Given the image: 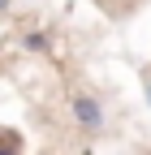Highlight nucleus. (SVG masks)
<instances>
[{
	"mask_svg": "<svg viewBox=\"0 0 151 155\" xmlns=\"http://www.w3.org/2000/svg\"><path fill=\"white\" fill-rule=\"evenodd\" d=\"M69 108H73V121H78L82 129H104V104L95 99V95H73L69 99Z\"/></svg>",
	"mask_w": 151,
	"mask_h": 155,
	"instance_id": "f257e3e1",
	"label": "nucleus"
},
{
	"mask_svg": "<svg viewBox=\"0 0 151 155\" xmlns=\"http://www.w3.org/2000/svg\"><path fill=\"white\" fill-rule=\"evenodd\" d=\"M22 48H26V52H48L52 39H48V30H26V35H22Z\"/></svg>",
	"mask_w": 151,
	"mask_h": 155,
	"instance_id": "f03ea898",
	"label": "nucleus"
},
{
	"mask_svg": "<svg viewBox=\"0 0 151 155\" xmlns=\"http://www.w3.org/2000/svg\"><path fill=\"white\" fill-rule=\"evenodd\" d=\"M0 155H17V147H9V142H0Z\"/></svg>",
	"mask_w": 151,
	"mask_h": 155,
	"instance_id": "7ed1b4c3",
	"label": "nucleus"
},
{
	"mask_svg": "<svg viewBox=\"0 0 151 155\" xmlns=\"http://www.w3.org/2000/svg\"><path fill=\"white\" fill-rule=\"evenodd\" d=\"M5 13H9V0H0V17H5Z\"/></svg>",
	"mask_w": 151,
	"mask_h": 155,
	"instance_id": "20e7f679",
	"label": "nucleus"
},
{
	"mask_svg": "<svg viewBox=\"0 0 151 155\" xmlns=\"http://www.w3.org/2000/svg\"><path fill=\"white\" fill-rule=\"evenodd\" d=\"M147 99H151V82H147Z\"/></svg>",
	"mask_w": 151,
	"mask_h": 155,
	"instance_id": "39448f33",
	"label": "nucleus"
}]
</instances>
